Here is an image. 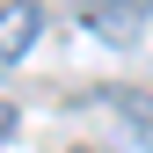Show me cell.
I'll list each match as a JSON object with an SVG mask.
<instances>
[{
	"label": "cell",
	"mask_w": 153,
	"mask_h": 153,
	"mask_svg": "<svg viewBox=\"0 0 153 153\" xmlns=\"http://www.w3.org/2000/svg\"><path fill=\"white\" fill-rule=\"evenodd\" d=\"M80 22L109 44H139V22H153L146 0H80Z\"/></svg>",
	"instance_id": "cell-1"
},
{
	"label": "cell",
	"mask_w": 153,
	"mask_h": 153,
	"mask_svg": "<svg viewBox=\"0 0 153 153\" xmlns=\"http://www.w3.org/2000/svg\"><path fill=\"white\" fill-rule=\"evenodd\" d=\"M36 29H44V7H36V0H0V59L7 66L36 44Z\"/></svg>",
	"instance_id": "cell-2"
},
{
	"label": "cell",
	"mask_w": 153,
	"mask_h": 153,
	"mask_svg": "<svg viewBox=\"0 0 153 153\" xmlns=\"http://www.w3.org/2000/svg\"><path fill=\"white\" fill-rule=\"evenodd\" d=\"M15 124H22V117H15V102H0V139H15Z\"/></svg>",
	"instance_id": "cell-3"
},
{
	"label": "cell",
	"mask_w": 153,
	"mask_h": 153,
	"mask_svg": "<svg viewBox=\"0 0 153 153\" xmlns=\"http://www.w3.org/2000/svg\"><path fill=\"white\" fill-rule=\"evenodd\" d=\"M124 153H153V139H124Z\"/></svg>",
	"instance_id": "cell-4"
}]
</instances>
